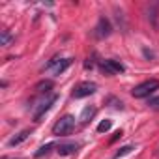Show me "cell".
I'll use <instances>...</instances> for the list:
<instances>
[{
  "label": "cell",
  "mask_w": 159,
  "mask_h": 159,
  "mask_svg": "<svg viewBox=\"0 0 159 159\" xmlns=\"http://www.w3.org/2000/svg\"><path fill=\"white\" fill-rule=\"evenodd\" d=\"M155 90H159V81L157 79H150V81H144V83L137 84L131 90V96L137 98V99H142V98H148L150 94H153Z\"/></svg>",
  "instance_id": "1"
},
{
  "label": "cell",
  "mask_w": 159,
  "mask_h": 159,
  "mask_svg": "<svg viewBox=\"0 0 159 159\" xmlns=\"http://www.w3.org/2000/svg\"><path fill=\"white\" fill-rule=\"evenodd\" d=\"M73 129H75V118H73L71 114H66V116H62V118L54 124L52 133H54V135H69Z\"/></svg>",
  "instance_id": "2"
},
{
  "label": "cell",
  "mask_w": 159,
  "mask_h": 159,
  "mask_svg": "<svg viewBox=\"0 0 159 159\" xmlns=\"http://www.w3.org/2000/svg\"><path fill=\"white\" fill-rule=\"evenodd\" d=\"M56 101H58V96H56V94H51V96H47L43 101H39V105H36V109H34V120L39 122L41 116H43V114H45V112H47Z\"/></svg>",
  "instance_id": "3"
},
{
  "label": "cell",
  "mask_w": 159,
  "mask_h": 159,
  "mask_svg": "<svg viewBox=\"0 0 159 159\" xmlns=\"http://www.w3.org/2000/svg\"><path fill=\"white\" fill-rule=\"evenodd\" d=\"M98 90V84L96 83H90V81H84V83H81L75 90H73V98L75 99H81V98H88V96H92L94 92Z\"/></svg>",
  "instance_id": "4"
},
{
  "label": "cell",
  "mask_w": 159,
  "mask_h": 159,
  "mask_svg": "<svg viewBox=\"0 0 159 159\" xmlns=\"http://www.w3.org/2000/svg\"><path fill=\"white\" fill-rule=\"evenodd\" d=\"M111 32H112V26H111V23H109V19H105V17H101L99 21H98V26H96V38L98 39H105V38H109L111 36Z\"/></svg>",
  "instance_id": "5"
},
{
  "label": "cell",
  "mask_w": 159,
  "mask_h": 159,
  "mask_svg": "<svg viewBox=\"0 0 159 159\" xmlns=\"http://www.w3.org/2000/svg\"><path fill=\"white\" fill-rule=\"evenodd\" d=\"M101 69L107 73V75H114V73H124L125 71V66L118 60H105L101 64Z\"/></svg>",
  "instance_id": "6"
},
{
  "label": "cell",
  "mask_w": 159,
  "mask_h": 159,
  "mask_svg": "<svg viewBox=\"0 0 159 159\" xmlns=\"http://www.w3.org/2000/svg\"><path fill=\"white\" fill-rule=\"evenodd\" d=\"M77 148H79L77 142H62L56 146V152H58V155H71L77 152Z\"/></svg>",
  "instance_id": "7"
},
{
  "label": "cell",
  "mask_w": 159,
  "mask_h": 159,
  "mask_svg": "<svg viewBox=\"0 0 159 159\" xmlns=\"http://www.w3.org/2000/svg\"><path fill=\"white\" fill-rule=\"evenodd\" d=\"M28 135H30V129H23L19 135H15L13 139L8 140V146H11V148H13V146H19L21 142H25V140L28 139Z\"/></svg>",
  "instance_id": "8"
},
{
  "label": "cell",
  "mask_w": 159,
  "mask_h": 159,
  "mask_svg": "<svg viewBox=\"0 0 159 159\" xmlns=\"http://www.w3.org/2000/svg\"><path fill=\"white\" fill-rule=\"evenodd\" d=\"M71 62H73V58H62V60H60V62H58V64L52 67V73H54V75H60V73H64V71H66V69L71 66Z\"/></svg>",
  "instance_id": "9"
},
{
  "label": "cell",
  "mask_w": 159,
  "mask_h": 159,
  "mask_svg": "<svg viewBox=\"0 0 159 159\" xmlns=\"http://www.w3.org/2000/svg\"><path fill=\"white\" fill-rule=\"evenodd\" d=\"M52 86H54L52 81H39V83L36 84V92H39V94H41V92H49Z\"/></svg>",
  "instance_id": "10"
},
{
  "label": "cell",
  "mask_w": 159,
  "mask_h": 159,
  "mask_svg": "<svg viewBox=\"0 0 159 159\" xmlns=\"http://www.w3.org/2000/svg\"><path fill=\"white\" fill-rule=\"evenodd\" d=\"M94 114H96V107H86V109L83 111V114H81V122H83V124H86Z\"/></svg>",
  "instance_id": "11"
},
{
  "label": "cell",
  "mask_w": 159,
  "mask_h": 159,
  "mask_svg": "<svg viewBox=\"0 0 159 159\" xmlns=\"http://www.w3.org/2000/svg\"><path fill=\"white\" fill-rule=\"evenodd\" d=\"M52 148H54V142H47V144H43V146L36 152V157H43V155H47Z\"/></svg>",
  "instance_id": "12"
},
{
  "label": "cell",
  "mask_w": 159,
  "mask_h": 159,
  "mask_svg": "<svg viewBox=\"0 0 159 159\" xmlns=\"http://www.w3.org/2000/svg\"><path fill=\"white\" fill-rule=\"evenodd\" d=\"M11 39H13V36L8 32V30H2V36H0V45H4V47H8L10 43H11Z\"/></svg>",
  "instance_id": "13"
},
{
  "label": "cell",
  "mask_w": 159,
  "mask_h": 159,
  "mask_svg": "<svg viewBox=\"0 0 159 159\" xmlns=\"http://www.w3.org/2000/svg\"><path fill=\"white\" fill-rule=\"evenodd\" d=\"M111 127H112V122H111V120H103V122H99L98 131H99V133H107Z\"/></svg>",
  "instance_id": "14"
},
{
  "label": "cell",
  "mask_w": 159,
  "mask_h": 159,
  "mask_svg": "<svg viewBox=\"0 0 159 159\" xmlns=\"http://www.w3.org/2000/svg\"><path fill=\"white\" fill-rule=\"evenodd\" d=\"M131 150H133V146H124V148H120V150L116 152V157H124V155H127Z\"/></svg>",
  "instance_id": "15"
},
{
  "label": "cell",
  "mask_w": 159,
  "mask_h": 159,
  "mask_svg": "<svg viewBox=\"0 0 159 159\" xmlns=\"http://www.w3.org/2000/svg\"><path fill=\"white\" fill-rule=\"evenodd\" d=\"M148 105H150L152 109H155V111H159V98H152V99L148 101Z\"/></svg>",
  "instance_id": "16"
},
{
  "label": "cell",
  "mask_w": 159,
  "mask_h": 159,
  "mask_svg": "<svg viewBox=\"0 0 159 159\" xmlns=\"http://www.w3.org/2000/svg\"><path fill=\"white\" fill-rule=\"evenodd\" d=\"M122 137H124V133H122V129H118V131H116V133L112 135V139H111V142H116V140H118V139H122Z\"/></svg>",
  "instance_id": "17"
},
{
  "label": "cell",
  "mask_w": 159,
  "mask_h": 159,
  "mask_svg": "<svg viewBox=\"0 0 159 159\" xmlns=\"http://www.w3.org/2000/svg\"><path fill=\"white\" fill-rule=\"evenodd\" d=\"M2 159H8V157H2Z\"/></svg>",
  "instance_id": "18"
}]
</instances>
